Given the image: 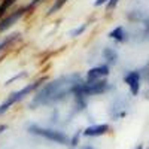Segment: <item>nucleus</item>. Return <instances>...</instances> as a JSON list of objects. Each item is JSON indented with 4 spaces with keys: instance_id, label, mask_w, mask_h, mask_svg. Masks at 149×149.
<instances>
[{
    "instance_id": "obj_1",
    "label": "nucleus",
    "mask_w": 149,
    "mask_h": 149,
    "mask_svg": "<svg viewBox=\"0 0 149 149\" xmlns=\"http://www.w3.org/2000/svg\"><path fill=\"white\" fill-rule=\"evenodd\" d=\"M82 84V78L79 74H70V76H61L52 82L46 84L43 88L36 94L31 106L36 107L39 104H52L55 102H61L69 95L74 94L76 88Z\"/></svg>"
},
{
    "instance_id": "obj_2",
    "label": "nucleus",
    "mask_w": 149,
    "mask_h": 149,
    "mask_svg": "<svg viewBox=\"0 0 149 149\" xmlns=\"http://www.w3.org/2000/svg\"><path fill=\"white\" fill-rule=\"evenodd\" d=\"M43 82V79H40V81H37V82H33V84H29V85H26L22 90H19V91H15V93H12L6 100L0 104V115H3L5 112L10 107V106H14L17 102H19V100H22L26 95H29L31 91H34L36 88H39L40 86V84Z\"/></svg>"
},
{
    "instance_id": "obj_3",
    "label": "nucleus",
    "mask_w": 149,
    "mask_h": 149,
    "mask_svg": "<svg viewBox=\"0 0 149 149\" xmlns=\"http://www.w3.org/2000/svg\"><path fill=\"white\" fill-rule=\"evenodd\" d=\"M109 88V84L103 79L95 81V82H82L76 91H74V95L78 98L79 97H88V95H95V94H102Z\"/></svg>"
},
{
    "instance_id": "obj_4",
    "label": "nucleus",
    "mask_w": 149,
    "mask_h": 149,
    "mask_svg": "<svg viewBox=\"0 0 149 149\" xmlns=\"http://www.w3.org/2000/svg\"><path fill=\"white\" fill-rule=\"evenodd\" d=\"M29 131L30 133H34V134H39L42 137L51 140V142H55V143H61V145H67L70 142V139L64 133L61 131H57V130H51V128H42V127H37V125H30L29 127Z\"/></svg>"
},
{
    "instance_id": "obj_5",
    "label": "nucleus",
    "mask_w": 149,
    "mask_h": 149,
    "mask_svg": "<svg viewBox=\"0 0 149 149\" xmlns=\"http://www.w3.org/2000/svg\"><path fill=\"white\" fill-rule=\"evenodd\" d=\"M140 78H142V73L139 70H133V72L127 73L125 78H124L125 84L130 86V91H131L133 95H137L139 94V90H140Z\"/></svg>"
},
{
    "instance_id": "obj_6",
    "label": "nucleus",
    "mask_w": 149,
    "mask_h": 149,
    "mask_svg": "<svg viewBox=\"0 0 149 149\" xmlns=\"http://www.w3.org/2000/svg\"><path fill=\"white\" fill-rule=\"evenodd\" d=\"M30 8L29 6H26V8H22V9H18V10H15L14 14H10L9 17H6V18H3L2 21H0V33L2 31H5V30H8L10 26H14V24L26 14V12L29 10Z\"/></svg>"
},
{
    "instance_id": "obj_7",
    "label": "nucleus",
    "mask_w": 149,
    "mask_h": 149,
    "mask_svg": "<svg viewBox=\"0 0 149 149\" xmlns=\"http://www.w3.org/2000/svg\"><path fill=\"white\" fill-rule=\"evenodd\" d=\"M109 74V66H98V67H93L88 70L86 73V82H95V81H100V78H106Z\"/></svg>"
},
{
    "instance_id": "obj_8",
    "label": "nucleus",
    "mask_w": 149,
    "mask_h": 149,
    "mask_svg": "<svg viewBox=\"0 0 149 149\" xmlns=\"http://www.w3.org/2000/svg\"><path fill=\"white\" fill-rule=\"evenodd\" d=\"M109 131L107 124H100V125H91L84 130V136L86 137H97V136H103Z\"/></svg>"
},
{
    "instance_id": "obj_9",
    "label": "nucleus",
    "mask_w": 149,
    "mask_h": 149,
    "mask_svg": "<svg viewBox=\"0 0 149 149\" xmlns=\"http://www.w3.org/2000/svg\"><path fill=\"white\" fill-rule=\"evenodd\" d=\"M109 37L110 39H115L116 42H124L127 39V34H125V30H124V27H116V29H113L110 33H109Z\"/></svg>"
},
{
    "instance_id": "obj_10",
    "label": "nucleus",
    "mask_w": 149,
    "mask_h": 149,
    "mask_svg": "<svg viewBox=\"0 0 149 149\" xmlns=\"http://www.w3.org/2000/svg\"><path fill=\"white\" fill-rule=\"evenodd\" d=\"M103 57H104V60H107V63H110V64H113V63L118 61V54H116L115 49H112V48H104L103 49Z\"/></svg>"
},
{
    "instance_id": "obj_11",
    "label": "nucleus",
    "mask_w": 149,
    "mask_h": 149,
    "mask_svg": "<svg viewBox=\"0 0 149 149\" xmlns=\"http://www.w3.org/2000/svg\"><path fill=\"white\" fill-rule=\"evenodd\" d=\"M15 2H17V0H3V3L0 5V17H2L5 12L9 9V6H12Z\"/></svg>"
},
{
    "instance_id": "obj_12",
    "label": "nucleus",
    "mask_w": 149,
    "mask_h": 149,
    "mask_svg": "<svg viewBox=\"0 0 149 149\" xmlns=\"http://www.w3.org/2000/svg\"><path fill=\"white\" fill-rule=\"evenodd\" d=\"M66 2H67V0H55V3L52 5V8H51V9H49V12H48V14L51 15V14H54L55 10L61 9V8H63V5H64Z\"/></svg>"
},
{
    "instance_id": "obj_13",
    "label": "nucleus",
    "mask_w": 149,
    "mask_h": 149,
    "mask_svg": "<svg viewBox=\"0 0 149 149\" xmlns=\"http://www.w3.org/2000/svg\"><path fill=\"white\" fill-rule=\"evenodd\" d=\"M17 36H18V34H12L10 37H6L5 40H2V42H0V52H2L3 49H5V48H6V46H8V45H9L12 40H15V39H17Z\"/></svg>"
},
{
    "instance_id": "obj_14",
    "label": "nucleus",
    "mask_w": 149,
    "mask_h": 149,
    "mask_svg": "<svg viewBox=\"0 0 149 149\" xmlns=\"http://www.w3.org/2000/svg\"><path fill=\"white\" fill-rule=\"evenodd\" d=\"M88 27V24H84L82 27H78V29H74L73 31H70V34L73 36V37H76V36H79V34H82L84 31H85V29Z\"/></svg>"
},
{
    "instance_id": "obj_15",
    "label": "nucleus",
    "mask_w": 149,
    "mask_h": 149,
    "mask_svg": "<svg viewBox=\"0 0 149 149\" xmlns=\"http://www.w3.org/2000/svg\"><path fill=\"white\" fill-rule=\"evenodd\" d=\"M119 2V0H109L107 2V10H110V9H113L115 6H116V3Z\"/></svg>"
},
{
    "instance_id": "obj_16",
    "label": "nucleus",
    "mask_w": 149,
    "mask_h": 149,
    "mask_svg": "<svg viewBox=\"0 0 149 149\" xmlns=\"http://www.w3.org/2000/svg\"><path fill=\"white\" fill-rule=\"evenodd\" d=\"M106 2H109V0H95V6H102V5H104Z\"/></svg>"
},
{
    "instance_id": "obj_17",
    "label": "nucleus",
    "mask_w": 149,
    "mask_h": 149,
    "mask_svg": "<svg viewBox=\"0 0 149 149\" xmlns=\"http://www.w3.org/2000/svg\"><path fill=\"white\" fill-rule=\"evenodd\" d=\"M143 72H145V74H146V79H148V82H149V63H148V66L145 67V70H143Z\"/></svg>"
},
{
    "instance_id": "obj_18",
    "label": "nucleus",
    "mask_w": 149,
    "mask_h": 149,
    "mask_svg": "<svg viewBox=\"0 0 149 149\" xmlns=\"http://www.w3.org/2000/svg\"><path fill=\"white\" fill-rule=\"evenodd\" d=\"M6 130V125H0V133H3Z\"/></svg>"
},
{
    "instance_id": "obj_19",
    "label": "nucleus",
    "mask_w": 149,
    "mask_h": 149,
    "mask_svg": "<svg viewBox=\"0 0 149 149\" xmlns=\"http://www.w3.org/2000/svg\"><path fill=\"white\" fill-rule=\"evenodd\" d=\"M82 149H94V148H93V146H84Z\"/></svg>"
},
{
    "instance_id": "obj_20",
    "label": "nucleus",
    "mask_w": 149,
    "mask_h": 149,
    "mask_svg": "<svg viewBox=\"0 0 149 149\" xmlns=\"http://www.w3.org/2000/svg\"><path fill=\"white\" fill-rule=\"evenodd\" d=\"M136 149H143V146H142V145H139V146H137V148H136Z\"/></svg>"
}]
</instances>
